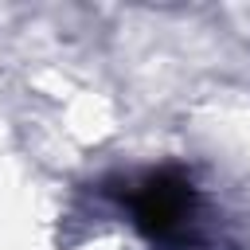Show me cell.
I'll list each match as a JSON object with an SVG mask.
<instances>
[{"mask_svg":"<svg viewBox=\"0 0 250 250\" xmlns=\"http://www.w3.org/2000/svg\"><path fill=\"white\" fill-rule=\"evenodd\" d=\"M133 215H137V227L148 234V238H160V242H176L184 238L188 223H191V207H195V191L191 184L180 176V172H152L145 176L133 195Z\"/></svg>","mask_w":250,"mask_h":250,"instance_id":"1","label":"cell"}]
</instances>
